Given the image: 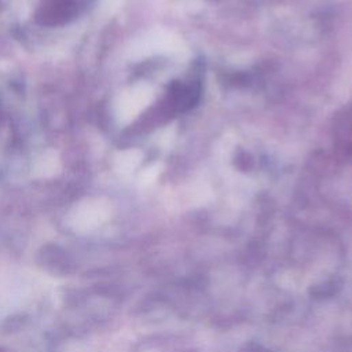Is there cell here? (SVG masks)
Instances as JSON below:
<instances>
[{"instance_id":"1","label":"cell","mask_w":352,"mask_h":352,"mask_svg":"<svg viewBox=\"0 0 352 352\" xmlns=\"http://www.w3.org/2000/svg\"><path fill=\"white\" fill-rule=\"evenodd\" d=\"M77 0H40L34 18L43 26H60L77 15Z\"/></svg>"},{"instance_id":"2","label":"cell","mask_w":352,"mask_h":352,"mask_svg":"<svg viewBox=\"0 0 352 352\" xmlns=\"http://www.w3.org/2000/svg\"><path fill=\"white\" fill-rule=\"evenodd\" d=\"M0 352H4V351H3V349H0Z\"/></svg>"}]
</instances>
